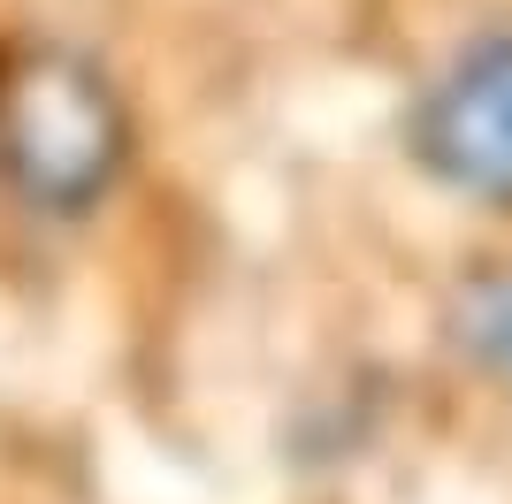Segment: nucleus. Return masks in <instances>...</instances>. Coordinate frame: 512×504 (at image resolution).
Here are the masks:
<instances>
[{
    "instance_id": "nucleus-1",
    "label": "nucleus",
    "mask_w": 512,
    "mask_h": 504,
    "mask_svg": "<svg viewBox=\"0 0 512 504\" xmlns=\"http://www.w3.org/2000/svg\"><path fill=\"white\" fill-rule=\"evenodd\" d=\"M130 107L92 54L23 39L0 54V184L31 214L77 222L123 184Z\"/></svg>"
},
{
    "instance_id": "nucleus-2",
    "label": "nucleus",
    "mask_w": 512,
    "mask_h": 504,
    "mask_svg": "<svg viewBox=\"0 0 512 504\" xmlns=\"http://www.w3.org/2000/svg\"><path fill=\"white\" fill-rule=\"evenodd\" d=\"M413 153L467 199L512 207V31L474 39L413 115Z\"/></svg>"
},
{
    "instance_id": "nucleus-3",
    "label": "nucleus",
    "mask_w": 512,
    "mask_h": 504,
    "mask_svg": "<svg viewBox=\"0 0 512 504\" xmlns=\"http://www.w3.org/2000/svg\"><path fill=\"white\" fill-rule=\"evenodd\" d=\"M451 321H459V344H467L474 367L512 390V268L474 275L459 291V306H451Z\"/></svg>"
}]
</instances>
